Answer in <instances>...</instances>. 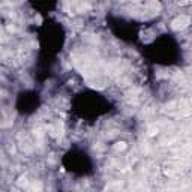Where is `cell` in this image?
Wrapping results in <instances>:
<instances>
[{"label": "cell", "mask_w": 192, "mask_h": 192, "mask_svg": "<svg viewBox=\"0 0 192 192\" xmlns=\"http://www.w3.org/2000/svg\"><path fill=\"white\" fill-rule=\"evenodd\" d=\"M189 24V18L186 17H179L173 21V29L174 30H179V29H185L186 26Z\"/></svg>", "instance_id": "1"}]
</instances>
